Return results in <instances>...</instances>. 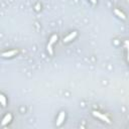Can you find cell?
<instances>
[{
  "label": "cell",
  "mask_w": 129,
  "mask_h": 129,
  "mask_svg": "<svg viewBox=\"0 0 129 129\" xmlns=\"http://www.w3.org/2000/svg\"><path fill=\"white\" fill-rule=\"evenodd\" d=\"M93 115H94L95 117H97V118H99V119H101V120L105 121V122H107V123H111L110 119H109L107 116H105V115H103V114H101L100 112H97V111H93Z\"/></svg>",
  "instance_id": "1"
},
{
  "label": "cell",
  "mask_w": 129,
  "mask_h": 129,
  "mask_svg": "<svg viewBox=\"0 0 129 129\" xmlns=\"http://www.w3.org/2000/svg\"><path fill=\"white\" fill-rule=\"evenodd\" d=\"M77 36V31H73L72 33H70L68 36H66V37L64 38V42H69L70 40H72V39H74L75 37Z\"/></svg>",
  "instance_id": "2"
},
{
  "label": "cell",
  "mask_w": 129,
  "mask_h": 129,
  "mask_svg": "<svg viewBox=\"0 0 129 129\" xmlns=\"http://www.w3.org/2000/svg\"><path fill=\"white\" fill-rule=\"evenodd\" d=\"M64 117H66V114H64V112H60V115H59V117H58V120H56V125H58V126H60V125L64 122Z\"/></svg>",
  "instance_id": "3"
},
{
  "label": "cell",
  "mask_w": 129,
  "mask_h": 129,
  "mask_svg": "<svg viewBox=\"0 0 129 129\" xmlns=\"http://www.w3.org/2000/svg\"><path fill=\"white\" fill-rule=\"evenodd\" d=\"M16 54H17V51H7V52H3L2 56H4V58H10V56L14 55Z\"/></svg>",
  "instance_id": "4"
},
{
  "label": "cell",
  "mask_w": 129,
  "mask_h": 129,
  "mask_svg": "<svg viewBox=\"0 0 129 129\" xmlns=\"http://www.w3.org/2000/svg\"><path fill=\"white\" fill-rule=\"evenodd\" d=\"M11 118H12L11 114H7V115L3 118V120H2V125H5V124H7L8 122H10V121H11Z\"/></svg>",
  "instance_id": "5"
},
{
  "label": "cell",
  "mask_w": 129,
  "mask_h": 129,
  "mask_svg": "<svg viewBox=\"0 0 129 129\" xmlns=\"http://www.w3.org/2000/svg\"><path fill=\"white\" fill-rule=\"evenodd\" d=\"M114 12H115V14H116V15H118L120 18H122V19H125V18H126V16L124 15V13H122V12L119 11L118 9H114Z\"/></svg>",
  "instance_id": "6"
},
{
  "label": "cell",
  "mask_w": 129,
  "mask_h": 129,
  "mask_svg": "<svg viewBox=\"0 0 129 129\" xmlns=\"http://www.w3.org/2000/svg\"><path fill=\"white\" fill-rule=\"evenodd\" d=\"M0 101H1V104L3 107L6 106V99L5 97H4V95H0Z\"/></svg>",
  "instance_id": "7"
},
{
  "label": "cell",
  "mask_w": 129,
  "mask_h": 129,
  "mask_svg": "<svg viewBox=\"0 0 129 129\" xmlns=\"http://www.w3.org/2000/svg\"><path fill=\"white\" fill-rule=\"evenodd\" d=\"M56 39H58V35H52V36H51V40H50V43H51V44H52V43H54V42L55 41Z\"/></svg>",
  "instance_id": "8"
},
{
  "label": "cell",
  "mask_w": 129,
  "mask_h": 129,
  "mask_svg": "<svg viewBox=\"0 0 129 129\" xmlns=\"http://www.w3.org/2000/svg\"><path fill=\"white\" fill-rule=\"evenodd\" d=\"M47 51H48V52H50V55H52V54H54V51H52V48H51V43H48V46H47Z\"/></svg>",
  "instance_id": "9"
},
{
  "label": "cell",
  "mask_w": 129,
  "mask_h": 129,
  "mask_svg": "<svg viewBox=\"0 0 129 129\" xmlns=\"http://www.w3.org/2000/svg\"><path fill=\"white\" fill-rule=\"evenodd\" d=\"M90 1H91L92 3H94V4H96V3H97V0H90Z\"/></svg>",
  "instance_id": "10"
}]
</instances>
